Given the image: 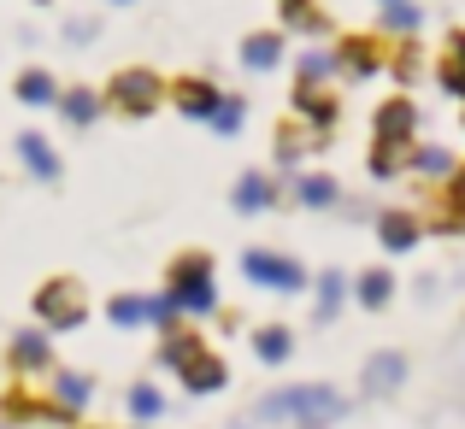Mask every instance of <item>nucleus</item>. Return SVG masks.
Returning a JSON list of instances; mask_svg holds the SVG:
<instances>
[{
    "label": "nucleus",
    "instance_id": "nucleus-1",
    "mask_svg": "<svg viewBox=\"0 0 465 429\" xmlns=\"http://www.w3.org/2000/svg\"><path fill=\"white\" fill-rule=\"evenodd\" d=\"M341 418H348V400H341L330 383H289V388H272V395H265L260 406L248 412L253 429H272V424H283V429H330V424H341Z\"/></svg>",
    "mask_w": 465,
    "mask_h": 429
},
{
    "label": "nucleus",
    "instance_id": "nucleus-2",
    "mask_svg": "<svg viewBox=\"0 0 465 429\" xmlns=\"http://www.w3.org/2000/svg\"><path fill=\"white\" fill-rule=\"evenodd\" d=\"M165 294L183 306V317H213L218 312V259L206 248H183L165 265Z\"/></svg>",
    "mask_w": 465,
    "mask_h": 429
},
{
    "label": "nucleus",
    "instance_id": "nucleus-3",
    "mask_svg": "<svg viewBox=\"0 0 465 429\" xmlns=\"http://www.w3.org/2000/svg\"><path fill=\"white\" fill-rule=\"evenodd\" d=\"M101 101L113 118H130V124H148V118L165 112V77L153 65H118L113 77L101 83Z\"/></svg>",
    "mask_w": 465,
    "mask_h": 429
},
{
    "label": "nucleus",
    "instance_id": "nucleus-4",
    "mask_svg": "<svg viewBox=\"0 0 465 429\" xmlns=\"http://www.w3.org/2000/svg\"><path fill=\"white\" fill-rule=\"evenodd\" d=\"M30 317L47 329V336H71V329H83V324H89V283L71 277V271H54L47 283H35Z\"/></svg>",
    "mask_w": 465,
    "mask_h": 429
},
{
    "label": "nucleus",
    "instance_id": "nucleus-5",
    "mask_svg": "<svg viewBox=\"0 0 465 429\" xmlns=\"http://www.w3.org/2000/svg\"><path fill=\"white\" fill-rule=\"evenodd\" d=\"M330 54H336L341 83H371L389 71V35L383 30H336L330 35Z\"/></svg>",
    "mask_w": 465,
    "mask_h": 429
},
{
    "label": "nucleus",
    "instance_id": "nucleus-6",
    "mask_svg": "<svg viewBox=\"0 0 465 429\" xmlns=\"http://www.w3.org/2000/svg\"><path fill=\"white\" fill-rule=\"evenodd\" d=\"M242 283L265 288V294H307L312 271L295 259V253H277V248H242Z\"/></svg>",
    "mask_w": 465,
    "mask_h": 429
},
{
    "label": "nucleus",
    "instance_id": "nucleus-7",
    "mask_svg": "<svg viewBox=\"0 0 465 429\" xmlns=\"http://www.w3.org/2000/svg\"><path fill=\"white\" fill-rule=\"evenodd\" d=\"M0 424H6V429H77L83 418H71L65 406H54L47 388L12 383L6 395H0Z\"/></svg>",
    "mask_w": 465,
    "mask_h": 429
},
{
    "label": "nucleus",
    "instance_id": "nucleus-8",
    "mask_svg": "<svg viewBox=\"0 0 465 429\" xmlns=\"http://www.w3.org/2000/svg\"><path fill=\"white\" fill-rule=\"evenodd\" d=\"M54 365H59V353H54V336H47L42 324L12 329V341H6V371H12V383H42Z\"/></svg>",
    "mask_w": 465,
    "mask_h": 429
},
{
    "label": "nucleus",
    "instance_id": "nucleus-9",
    "mask_svg": "<svg viewBox=\"0 0 465 429\" xmlns=\"http://www.w3.org/2000/svg\"><path fill=\"white\" fill-rule=\"evenodd\" d=\"M324 147H330V136H324V130H312V124H301L295 112L272 124V165L277 171H307Z\"/></svg>",
    "mask_w": 465,
    "mask_h": 429
},
{
    "label": "nucleus",
    "instance_id": "nucleus-10",
    "mask_svg": "<svg viewBox=\"0 0 465 429\" xmlns=\"http://www.w3.org/2000/svg\"><path fill=\"white\" fill-rule=\"evenodd\" d=\"M218 101H224V83L201 77V71H183V77H165V106L189 124H213Z\"/></svg>",
    "mask_w": 465,
    "mask_h": 429
},
{
    "label": "nucleus",
    "instance_id": "nucleus-11",
    "mask_svg": "<svg viewBox=\"0 0 465 429\" xmlns=\"http://www.w3.org/2000/svg\"><path fill=\"white\" fill-rule=\"evenodd\" d=\"M419 124H424L419 101H412V94L401 89V94H389V101H377V112H371V141L412 147V141H419Z\"/></svg>",
    "mask_w": 465,
    "mask_h": 429
},
{
    "label": "nucleus",
    "instance_id": "nucleus-12",
    "mask_svg": "<svg viewBox=\"0 0 465 429\" xmlns=\"http://www.w3.org/2000/svg\"><path fill=\"white\" fill-rule=\"evenodd\" d=\"M419 218H424V236H430V229L436 236H465V159L436 182L430 212H419Z\"/></svg>",
    "mask_w": 465,
    "mask_h": 429
},
{
    "label": "nucleus",
    "instance_id": "nucleus-13",
    "mask_svg": "<svg viewBox=\"0 0 465 429\" xmlns=\"http://www.w3.org/2000/svg\"><path fill=\"white\" fill-rule=\"evenodd\" d=\"M407 376H412L407 353L401 347H377V353H365V365H360V395L365 400H389V395L407 388Z\"/></svg>",
    "mask_w": 465,
    "mask_h": 429
},
{
    "label": "nucleus",
    "instance_id": "nucleus-14",
    "mask_svg": "<svg viewBox=\"0 0 465 429\" xmlns=\"http://www.w3.org/2000/svg\"><path fill=\"white\" fill-rule=\"evenodd\" d=\"M289 112H295L301 124H312V130L330 136V130L341 124V94L330 89V83H301L295 77V83H289Z\"/></svg>",
    "mask_w": 465,
    "mask_h": 429
},
{
    "label": "nucleus",
    "instance_id": "nucleus-15",
    "mask_svg": "<svg viewBox=\"0 0 465 429\" xmlns=\"http://www.w3.org/2000/svg\"><path fill=\"white\" fill-rule=\"evenodd\" d=\"M371 229H377V248H383L389 259H407L424 241V218L412 212V206H383V212L371 218Z\"/></svg>",
    "mask_w": 465,
    "mask_h": 429
},
{
    "label": "nucleus",
    "instance_id": "nucleus-16",
    "mask_svg": "<svg viewBox=\"0 0 465 429\" xmlns=\"http://www.w3.org/2000/svg\"><path fill=\"white\" fill-rule=\"evenodd\" d=\"M236 59H242V71H248V77H272V71L289 65V35L277 30V24L248 30V35H242V47H236Z\"/></svg>",
    "mask_w": 465,
    "mask_h": 429
},
{
    "label": "nucleus",
    "instance_id": "nucleus-17",
    "mask_svg": "<svg viewBox=\"0 0 465 429\" xmlns=\"http://www.w3.org/2000/svg\"><path fill=\"white\" fill-rule=\"evenodd\" d=\"M177 388H183L189 400H213V395H224V388H230V365H224V353L206 341V347L177 371Z\"/></svg>",
    "mask_w": 465,
    "mask_h": 429
},
{
    "label": "nucleus",
    "instance_id": "nucleus-18",
    "mask_svg": "<svg viewBox=\"0 0 465 429\" xmlns=\"http://www.w3.org/2000/svg\"><path fill=\"white\" fill-rule=\"evenodd\" d=\"M230 206H236L242 218H265L283 206V182L272 177V171H242L236 189H230Z\"/></svg>",
    "mask_w": 465,
    "mask_h": 429
},
{
    "label": "nucleus",
    "instance_id": "nucleus-19",
    "mask_svg": "<svg viewBox=\"0 0 465 429\" xmlns=\"http://www.w3.org/2000/svg\"><path fill=\"white\" fill-rule=\"evenodd\" d=\"M42 383H47V400H54V406H65L71 418H83V412L94 406V376H89V371H71V365H54V371H47Z\"/></svg>",
    "mask_w": 465,
    "mask_h": 429
},
{
    "label": "nucleus",
    "instance_id": "nucleus-20",
    "mask_svg": "<svg viewBox=\"0 0 465 429\" xmlns=\"http://www.w3.org/2000/svg\"><path fill=\"white\" fill-rule=\"evenodd\" d=\"M277 6V30L283 35H336V18L324 12V0H272Z\"/></svg>",
    "mask_w": 465,
    "mask_h": 429
},
{
    "label": "nucleus",
    "instance_id": "nucleus-21",
    "mask_svg": "<svg viewBox=\"0 0 465 429\" xmlns=\"http://www.w3.org/2000/svg\"><path fill=\"white\" fill-rule=\"evenodd\" d=\"M12 153H18V165L30 171L35 182H59L65 177V159L54 153V141H47L42 130H18V136H12Z\"/></svg>",
    "mask_w": 465,
    "mask_h": 429
},
{
    "label": "nucleus",
    "instance_id": "nucleus-22",
    "mask_svg": "<svg viewBox=\"0 0 465 429\" xmlns=\"http://www.w3.org/2000/svg\"><path fill=\"white\" fill-rule=\"evenodd\" d=\"M289 200L307 206V212H336L341 206V182L330 177V171H289Z\"/></svg>",
    "mask_w": 465,
    "mask_h": 429
},
{
    "label": "nucleus",
    "instance_id": "nucleus-23",
    "mask_svg": "<svg viewBox=\"0 0 465 429\" xmlns=\"http://www.w3.org/2000/svg\"><path fill=\"white\" fill-rule=\"evenodd\" d=\"M395 294H401V277L389 271V265H365V271L348 283V300L360 306V312H389Z\"/></svg>",
    "mask_w": 465,
    "mask_h": 429
},
{
    "label": "nucleus",
    "instance_id": "nucleus-24",
    "mask_svg": "<svg viewBox=\"0 0 465 429\" xmlns=\"http://www.w3.org/2000/svg\"><path fill=\"white\" fill-rule=\"evenodd\" d=\"M59 89H65V83H59L47 65H24L18 77H12V101L30 106V112H54V106H59Z\"/></svg>",
    "mask_w": 465,
    "mask_h": 429
},
{
    "label": "nucleus",
    "instance_id": "nucleus-25",
    "mask_svg": "<svg viewBox=\"0 0 465 429\" xmlns=\"http://www.w3.org/2000/svg\"><path fill=\"white\" fill-rule=\"evenodd\" d=\"M59 118H65V130H94V118L106 112V101H101V89H89V83H65L59 89V106H54Z\"/></svg>",
    "mask_w": 465,
    "mask_h": 429
},
{
    "label": "nucleus",
    "instance_id": "nucleus-26",
    "mask_svg": "<svg viewBox=\"0 0 465 429\" xmlns=\"http://www.w3.org/2000/svg\"><path fill=\"white\" fill-rule=\"evenodd\" d=\"M436 89L465 106V30H448L442 54H436Z\"/></svg>",
    "mask_w": 465,
    "mask_h": 429
},
{
    "label": "nucleus",
    "instance_id": "nucleus-27",
    "mask_svg": "<svg viewBox=\"0 0 465 429\" xmlns=\"http://www.w3.org/2000/svg\"><path fill=\"white\" fill-rule=\"evenodd\" d=\"M460 159H454V147H442V141H412V153H407V177H419V182H442L448 171H454Z\"/></svg>",
    "mask_w": 465,
    "mask_h": 429
},
{
    "label": "nucleus",
    "instance_id": "nucleus-28",
    "mask_svg": "<svg viewBox=\"0 0 465 429\" xmlns=\"http://www.w3.org/2000/svg\"><path fill=\"white\" fill-rule=\"evenodd\" d=\"M348 283H353L348 271H318V283H312V324H336L341 306H348Z\"/></svg>",
    "mask_w": 465,
    "mask_h": 429
},
{
    "label": "nucleus",
    "instance_id": "nucleus-29",
    "mask_svg": "<svg viewBox=\"0 0 465 429\" xmlns=\"http://www.w3.org/2000/svg\"><path fill=\"white\" fill-rule=\"evenodd\" d=\"M201 347H206V336H201L194 324H183V329H171V336H159V353H153V365H159V371H171V376H177V371H183V365H189Z\"/></svg>",
    "mask_w": 465,
    "mask_h": 429
},
{
    "label": "nucleus",
    "instance_id": "nucleus-30",
    "mask_svg": "<svg viewBox=\"0 0 465 429\" xmlns=\"http://www.w3.org/2000/svg\"><path fill=\"white\" fill-rule=\"evenodd\" d=\"M248 341H253V359H260V365H272V371L295 359V329H289V324H260Z\"/></svg>",
    "mask_w": 465,
    "mask_h": 429
},
{
    "label": "nucleus",
    "instance_id": "nucleus-31",
    "mask_svg": "<svg viewBox=\"0 0 465 429\" xmlns=\"http://www.w3.org/2000/svg\"><path fill=\"white\" fill-rule=\"evenodd\" d=\"M124 412H130V424H159V418H165V388L148 383V376L130 383L124 388Z\"/></svg>",
    "mask_w": 465,
    "mask_h": 429
},
{
    "label": "nucleus",
    "instance_id": "nucleus-32",
    "mask_svg": "<svg viewBox=\"0 0 465 429\" xmlns=\"http://www.w3.org/2000/svg\"><path fill=\"white\" fill-rule=\"evenodd\" d=\"M407 153H412V147L371 141V147H365V177H371V182H401V177H407Z\"/></svg>",
    "mask_w": 465,
    "mask_h": 429
},
{
    "label": "nucleus",
    "instance_id": "nucleus-33",
    "mask_svg": "<svg viewBox=\"0 0 465 429\" xmlns=\"http://www.w3.org/2000/svg\"><path fill=\"white\" fill-rule=\"evenodd\" d=\"M377 30H383L389 42H401V35H419V30H424V6H419V0H395V6H377Z\"/></svg>",
    "mask_w": 465,
    "mask_h": 429
},
{
    "label": "nucleus",
    "instance_id": "nucleus-34",
    "mask_svg": "<svg viewBox=\"0 0 465 429\" xmlns=\"http://www.w3.org/2000/svg\"><path fill=\"white\" fill-rule=\"evenodd\" d=\"M389 77L407 83V94H412V83L424 77V42L419 35H401V42L389 47Z\"/></svg>",
    "mask_w": 465,
    "mask_h": 429
},
{
    "label": "nucleus",
    "instance_id": "nucleus-35",
    "mask_svg": "<svg viewBox=\"0 0 465 429\" xmlns=\"http://www.w3.org/2000/svg\"><path fill=\"white\" fill-rule=\"evenodd\" d=\"M106 324H113V329H142V324H148V294L118 288L113 300H106Z\"/></svg>",
    "mask_w": 465,
    "mask_h": 429
},
{
    "label": "nucleus",
    "instance_id": "nucleus-36",
    "mask_svg": "<svg viewBox=\"0 0 465 429\" xmlns=\"http://www.w3.org/2000/svg\"><path fill=\"white\" fill-rule=\"evenodd\" d=\"M295 77L301 83H330V77H336V54H330L324 42L301 47V54H295Z\"/></svg>",
    "mask_w": 465,
    "mask_h": 429
},
{
    "label": "nucleus",
    "instance_id": "nucleus-37",
    "mask_svg": "<svg viewBox=\"0 0 465 429\" xmlns=\"http://www.w3.org/2000/svg\"><path fill=\"white\" fill-rule=\"evenodd\" d=\"M242 124H248V101H242V94H224V101H218V112H213V136H242Z\"/></svg>",
    "mask_w": 465,
    "mask_h": 429
},
{
    "label": "nucleus",
    "instance_id": "nucleus-38",
    "mask_svg": "<svg viewBox=\"0 0 465 429\" xmlns=\"http://www.w3.org/2000/svg\"><path fill=\"white\" fill-rule=\"evenodd\" d=\"M148 324L159 329V336H171V329H183V324H189V317H183V306L171 300L165 288H159V294H148Z\"/></svg>",
    "mask_w": 465,
    "mask_h": 429
},
{
    "label": "nucleus",
    "instance_id": "nucleus-39",
    "mask_svg": "<svg viewBox=\"0 0 465 429\" xmlns=\"http://www.w3.org/2000/svg\"><path fill=\"white\" fill-rule=\"evenodd\" d=\"M59 35H65L71 47H89L94 35H101V24H94V18H65V30H59Z\"/></svg>",
    "mask_w": 465,
    "mask_h": 429
},
{
    "label": "nucleus",
    "instance_id": "nucleus-40",
    "mask_svg": "<svg viewBox=\"0 0 465 429\" xmlns=\"http://www.w3.org/2000/svg\"><path fill=\"white\" fill-rule=\"evenodd\" d=\"M106 6H136V0H106Z\"/></svg>",
    "mask_w": 465,
    "mask_h": 429
},
{
    "label": "nucleus",
    "instance_id": "nucleus-41",
    "mask_svg": "<svg viewBox=\"0 0 465 429\" xmlns=\"http://www.w3.org/2000/svg\"><path fill=\"white\" fill-rule=\"evenodd\" d=\"M30 6H54V0H30Z\"/></svg>",
    "mask_w": 465,
    "mask_h": 429
},
{
    "label": "nucleus",
    "instance_id": "nucleus-42",
    "mask_svg": "<svg viewBox=\"0 0 465 429\" xmlns=\"http://www.w3.org/2000/svg\"><path fill=\"white\" fill-rule=\"evenodd\" d=\"M460 130H465V106H460Z\"/></svg>",
    "mask_w": 465,
    "mask_h": 429
},
{
    "label": "nucleus",
    "instance_id": "nucleus-43",
    "mask_svg": "<svg viewBox=\"0 0 465 429\" xmlns=\"http://www.w3.org/2000/svg\"><path fill=\"white\" fill-rule=\"evenodd\" d=\"M377 6H395V0H377Z\"/></svg>",
    "mask_w": 465,
    "mask_h": 429
},
{
    "label": "nucleus",
    "instance_id": "nucleus-44",
    "mask_svg": "<svg viewBox=\"0 0 465 429\" xmlns=\"http://www.w3.org/2000/svg\"><path fill=\"white\" fill-rule=\"evenodd\" d=\"M136 429H153V424H136Z\"/></svg>",
    "mask_w": 465,
    "mask_h": 429
},
{
    "label": "nucleus",
    "instance_id": "nucleus-45",
    "mask_svg": "<svg viewBox=\"0 0 465 429\" xmlns=\"http://www.w3.org/2000/svg\"><path fill=\"white\" fill-rule=\"evenodd\" d=\"M0 429H6V424H0Z\"/></svg>",
    "mask_w": 465,
    "mask_h": 429
}]
</instances>
